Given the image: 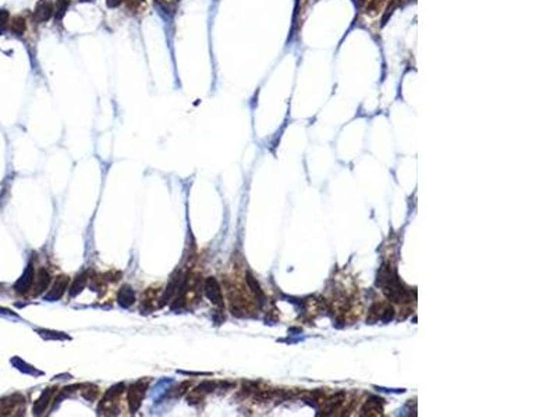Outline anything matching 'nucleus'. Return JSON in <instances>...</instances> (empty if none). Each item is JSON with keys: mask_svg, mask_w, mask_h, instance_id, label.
Segmentation results:
<instances>
[{"mask_svg": "<svg viewBox=\"0 0 557 417\" xmlns=\"http://www.w3.org/2000/svg\"><path fill=\"white\" fill-rule=\"evenodd\" d=\"M85 284H86V276L85 274H80V276L74 279L73 285L70 288V296H71V298L77 296V295L85 288Z\"/></svg>", "mask_w": 557, "mask_h": 417, "instance_id": "obj_9", "label": "nucleus"}, {"mask_svg": "<svg viewBox=\"0 0 557 417\" xmlns=\"http://www.w3.org/2000/svg\"><path fill=\"white\" fill-rule=\"evenodd\" d=\"M52 394H53V389H52V388H47L46 391L40 395V398L37 401L35 406H34V413H35V415H40V413L45 410V408L49 405L50 398H52Z\"/></svg>", "mask_w": 557, "mask_h": 417, "instance_id": "obj_8", "label": "nucleus"}, {"mask_svg": "<svg viewBox=\"0 0 557 417\" xmlns=\"http://www.w3.org/2000/svg\"><path fill=\"white\" fill-rule=\"evenodd\" d=\"M67 284H69V278L66 276H60V277L56 278L54 284L50 288V291L47 292V295L45 296V299L47 302H56L59 301L64 294V291L67 289Z\"/></svg>", "mask_w": 557, "mask_h": 417, "instance_id": "obj_3", "label": "nucleus"}, {"mask_svg": "<svg viewBox=\"0 0 557 417\" xmlns=\"http://www.w3.org/2000/svg\"><path fill=\"white\" fill-rule=\"evenodd\" d=\"M8 20V13L7 11H0V30L4 28L7 25Z\"/></svg>", "mask_w": 557, "mask_h": 417, "instance_id": "obj_13", "label": "nucleus"}, {"mask_svg": "<svg viewBox=\"0 0 557 417\" xmlns=\"http://www.w3.org/2000/svg\"><path fill=\"white\" fill-rule=\"evenodd\" d=\"M145 388H147V384H144L141 381L130 386V389H128V405H130L132 412H135L139 408L142 398L145 395Z\"/></svg>", "mask_w": 557, "mask_h": 417, "instance_id": "obj_2", "label": "nucleus"}, {"mask_svg": "<svg viewBox=\"0 0 557 417\" xmlns=\"http://www.w3.org/2000/svg\"><path fill=\"white\" fill-rule=\"evenodd\" d=\"M121 1H123V0H106V4H108L109 7L115 8L117 7L119 4H121Z\"/></svg>", "mask_w": 557, "mask_h": 417, "instance_id": "obj_14", "label": "nucleus"}, {"mask_svg": "<svg viewBox=\"0 0 557 417\" xmlns=\"http://www.w3.org/2000/svg\"><path fill=\"white\" fill-rule=\"evenodd\" d=\"M25 30H27V23H25V20H24L23 17L13 18V21H11V32L14 35H23Z\"/></svg>", "mask_w": 557, "mask_h": 417, "instance_id": "obj_10", "label": "nucleus"}, {"mask_svg": "<svg viewBox=\"0 0 557 417\" xmlns=\"http://www.w3.org/2000/svg\"><path fill=\"white\" fill-rule=\"evenodd\" d=\"M32 278H34V269H32V264H30L23 273L21 278L16 282L14 289H16L18 294H24L25 291H28V288L31 285Z\"/></svg>", "mask_w": 557, "mask_h": 417, "instance_id": "obj_5", "label": "nucleus"}, {"mask_svg": "<svg viewBox=\"0 0 557 417\" xmlns=\"http://www.w3.org/2000/svg\"><path fill=\"white\" fill-rule=\"evenodd\" d=\"M203 291L205 295L209 301L212 302L213 305L216 306H223V296H222V291H220V285L217 282V279L215 277H209L205 281V285H203Z\"/></svg>", "mask_w": 557, "mask_h": 417, "instance_id": "obj_1", "label": "nucleus"}, {"mask_svg": "<svg viewBox=\"0 0 557 417\" xmlns=\"http://www.w3.org/2000/svg\"><path fill=\"white\" fill-rule=\"evenodd\" d=\"M247 282H248V285H249V288H251V291H252V292L255 294L256 298H259V299H261V302H262V299L265 298V296H263V292L261 291V286H259V284L256 282L255 278L252 277V274H251V273H248V274H247Z\"/></svg>", "mask_w": 557, "mask_h": 417, "instance_id": "obj_11", "label": "nucleus"}, {"mask_svg": "<svg viewBox=\"0 0 557 417\" xmlns=\"http://www.w3.org/2000/svg\"><path fill=\"white\" fill-rule=\"evenodd\" d=\"M70 1H71V0H56L54 16H56V18H57V20H60V18L64 16L66 10H67V7H69Z\"/></svg>", "mask_w": 557, "mask_h": 417, "instance_id": "obj_12", "label": "nucleus"}, {"mask_svg": "<svg viewBox=\"0 0 557 417\" xmlns=\"http://www.w3.org/2000/svg\"><path fill=\"white\" fill-rule=\"evenodd\" d=\"M54 16V4L50 0H40L35 7V18L39 23H46Z\"/></svg>", "mask_w": 557, "mask_h": 417, "instance_id": "obj_4", "label": "nucleus"}, {"mask_svg": "<svg viewBox=\"0 0 557 417\" xmlns=\"http://www.w3.org/2000/svg\"><path fill=\"white\" fill-rule=\"evenodd\" d=\"M77 1H81V3H84V1H92V0H77Z\"/></svg>", "mask_w": 557, "mask_h": 417, "instance_id": "obj_15", "label": "nucleus"}, {"mask_svg": "<svg viewBox=\"0 0 557 417\" xmlns=\"http://www.w3.org/2000/svg\"><path fill=\"white\" fill-rule=\"evenodd\" d=\"M50 284V276L47 273L46 269H40L38 273V278H37V284H35V295L42 294L45 289H47V286Z\"/></svg>", "mask_w": 557, "mask_h": 417, "instance_id": "obj_7", "label": "nucleus"}, {"mask_svg": "<svg viewBox=\"0 0 557 417\" xmlns=\"http://www.w3.org/2000/svg\"><path fill=\"white\" fill-rule=\"evenodd\" d=\"M117 302H119V305L123 306V308H130V306H131L132 303L135 302V294H134L131 286L124 285L123 288L119 291Z\"/></svg>", "mask_w": 557, "mask_h": 417, "instance_id": "obj_6", "label": "nucleus"}]
</instances>
